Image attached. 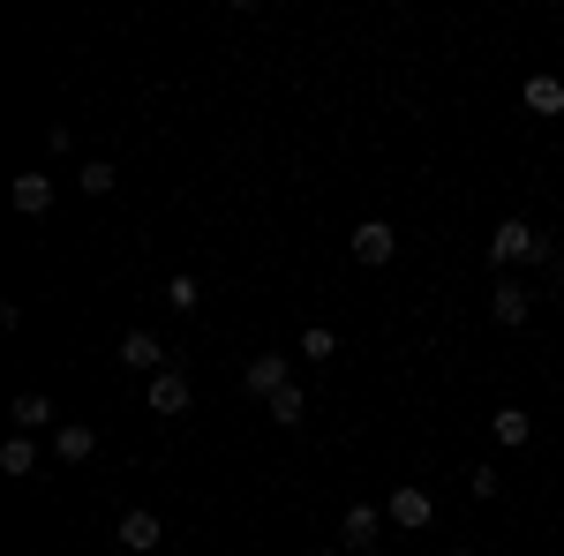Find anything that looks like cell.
Returning a JSON list of instances; mask_svg holds the SVG:
<instances>
[{
  "instance_id": "obj_18",
  "label": "cell",
  "mask_w": 564,
  "mask_h": 556,
  "mask_svg": "<svg viewBox=\"0 0 564 556\" xmlns=\"http://www.w3.org/2000/svg\"><path fill=\"white\" fill-rule=\"evenodd\" d=\"M76 188H84V196H113V166H106V159H90V166L76 173Z\"/></svg>"
},
{
  "instance_id": "obj_10",
  "label": "cell",
  "mask_w": 564,
  "mask_h": 556,
  "mask_svg": "<svg viewBox=\"0 0 564 556\" xmlns=\"http://www.w3.org/2000/svg\"><path fill=\"white\" fill-rule=\"evenodd\" d=\"M527 308H534V301H527L520 279H497V294H489V316H497L505 331H520V324H527Z\"/></svg>"
},
{
  "instance_id": "obj_3",
  "label": "cell",
  "mask_w": 564,
  "mask_h": 556,
  "mask_svg": "<svg viewBox=\"0 0 564 556\" xmlns=\"http://www.w3.org/2000/svg\"><path fill=\"white\" fill-rule=\"evenodd\" d=\"M347 249H354V263H391L399 257V233H391L384 218H361V226L347 233Z\"/></svg>"
},
{
  "instance_id": "obj_17",
  "label": "cell",
  "mask_w": 564,
  "mask_h": 556,
  "mask_svg": "<svg viewBox=\"0 0 564 556\" xmlns=\"http://www.w3.org/2000/svg\"><path fill=\"white\" fill-rule=\"evenodd\" d=\"M302 406H308V399H302V384H286L279 399H271V406H263V414H271L279 428H294V422H302Z\"/></svg>"
},
{
  "instance_id": "obj_19",
  "label": "cell",
  "mask_w": 564,
  "mask_h": 556,
  "mask_svg": "<svg viewBox=\"0 0 564 556\" xmlns=\"http://www.w3.org/2000/svg\"><path fill=\"white\" fill-rule=\"evenodd\" d=\"M302 353H308V361H332V353H339V339H332L324 324H308V331H302Z\"/></svg>"
},
{
  "instance_id": "obj_20",
  "label": "cell",
  "mask_w": 564,
  "mask_h": 556,
  "mask_svg": "<svg viewBox=\"0 0 564 556\" xmlns=\"http://www.w3.org/2000/svg\"><path fill=\"white\" fill-rule=\"evenodd\" d=\"M467 489H475L481 504H489V497H497V489H505V473H497V467H475V473H467Z\"/></svg>"
},
{
  "instance_id": "obj_16",
  "label": "cell",
  "mask_w": 564,
  "mask_h": 556,
  "mask_svg": "<svg viewBox=\"0 0 564 556\" xmlns=\"http://www.w3.org/2000/svg\"><path fill=\"white\" fill-rule=\"evenodd\" d=\"M31 467H39V444H31V436H8V444H0V473H15V481H23Z\"/></svg>"
},
{
  "instance_id": "obj_1",
  "label": "cell",
  "mask_w": 564,
  "mask_h": 556,
  "mask_svg": "<svg viewBox=\"0 0 564 556\" xmlns=\"http://www.w3.org/2000/svg\"><path fill=\"white\" fill-rule=\"evenodd\" d=\"M534 257H542V233H534L527 218H497V233H489V263L512 271V263H534Z\"/></svg>"
},
{
  "instance_id": "obj_6",
  "label": "cell",
  "mask_w": 564,
  "mask_h": 556,
  "mask_svg": "<svg viewBox=\"0 0 564 556\" xmlns=\"http://www.w3.org/2000/svg\"><path fill=\"white\" fill-rule=\"evenodd\" d=\"M241 384H249V391H257V399H263V406H271L279 391L294 384V377H286V353H257V361L241 369Z\"/></svg>"
},
{
  "instance_id": "obj_14",
  "label": "cell",
  "mask_w": 564,
  "mask_h": 556,
  "mask_svg": "<svg viewBox=\"0 0 564 556\" xmlns=\"http://www.w3.org/2000/svg\"><path fill=\"white\" fill-rule=\"evenodd\" d=\"M527 113L557 121V113H564V76H527Z\"/></svg>"
},
{
  "instance_id": "obj_4",
  "label": "cell",
  "mask_w": 564,
  "mask_h": 556,
  "mask_svg": "<svg viewBox=\"0 0 564 556\" xmlns=\"http://www.w3.org/2000/svg\"><path fill=\"white\" fill-rule=\"evenodd\" d=\"M113 542H121L129 556H151L159 542H166V519H159V512H121V526H113Z\"/></svg>"
},
{
  "instance_id": "obj_8",
  "label": "cell",
  "mask_w": 564,
  "mask_h": 556,
  "mask_svg": "<svg viewBox=\"0 0 564 556\" xmlns=\"http://www.w3.org/2000/svg\"><path fill=\"white\" fill-rule=\"evenodd\" d=\"M8 204H15L23 218H45V211H53V181H45V173H15Z\"/></svg>"
},
{
  "instance_id": "obj_11",
  "label": "cell",
  "mask_w": 564,
  "mask_h": 556,
  "mask_svg": "<svg viewBox=\"0 0 564 556\" xmlns=\"http://www.w3.org/2000/svg\"><path fill=\"white\" fill-rule=\"evenodd\" d=\"M8 414H15V436H39V428H53V422H61V414H53V399H45V391H23V399H15V406H8Z\"/></svg>"
},
{
  "instance_id": "obj_23",
  "label": "cell",
  "mask_w": 564,
  "mask_h": 556,
  "mask_svg": "<svg viewBox=\"0 0 564 556\" xmlns=\"http://www.w3.org/2000/svg\"><path fill=\"white\" fill-rule=\"evenodd\" d=\"M316 556H347V549H316Z\"/></svg>"
},
{
  "instance_id": "obj_5",
  "label": "cell",
  "mask_w": 564,
  "mask_h": 556,
  "mask_svg": "<svg viewBox=\"0 0 564 556\" xmlns=\"http://www.w3.org/2000/svg\"><path fill=\"white\" fill-rule=\"evenodd\" d=\"M143 399H151V414H159V422H181L196 391H188V377H181V369H166V377H151V391H143Z\"/></svg>"
},
{
  "instance_id": "obj_7",
  "label": "cell",
  "mask_w": 564,
  "mask_h": 556,
  "mask_svg": "<svg viewBox=\"0 0 564 556\" xmlns=\"http://www.w3.org/2000/svg\"><path fill=\"white\" fill-rule=\"evenodd\" d=\"M121 369H135V377H166V346L151 339V331H129V339H121Z\"/></svg>"
},
{
  "instance_id": "obj_21",
  "label": "cell",
  "mask_w": 564,
  "mask_h": 556,
  "mask_svg": "<svg viewBox=\"0 0 564 556\" xmlns=\"http://www.w3.org/2000/svg\"><path fill=\"white\" fill-rule=\"evenodd\" d=\"M557 294H564V257H557Z\"/></svg>"
},
{
  "instance_id": "obj_15",
  "label": "cell",
  "mask_w": 564,
  "mask_h": 556,
  "mask_svg": "<svg viewBox=\"0 0 564 556\" xmlns=\"http://www.w3.org/2000/svg\"><path fill=\"white\" fill-rule=\"evenodd\" d=\"M166 308H174V316H196V308H204V286H196L188 271H174V279H166Z\"/></svg>"
},
{
  "instance_id": "obj_9",
  "label": "cell",
  "mask_w": 564,
  "mask_h": 556,
  "mask_svg": "<svg viewBox=\"0 0 564 556\" xmlns=\"http://www.w3.org/2000/svg\"><path fill=\"white\" fill-rule=\"evenodd\" d=\"M53 451H61V467H84L90 451H98V428L90 422H61L53 428Z\"/></svg>"
},
{
  "instance_id": "obj_12",
  "label": "cell",
  "mask_w": 564,
  "mask_h": 556,
  "mask_svg": "<svg viewBox=\"0 0 564 556\" xmlns=\"http://www.w3.org/2000/svg\"><path fill=\"white\" fill-rule=\"evenodd\" d=\"M489 436H497L505 451H527V436H534V422H527V406H497V414H489Z\"/></svg>"
},
{
  "instance_id": "obj_13",
  "label": "cell",
  "mask_w": 564,
  "mask_h": 556,
  "mask_svg": "<svg viewBox=\"0 0 564 556\" xmlns=\"http://www.w3.org/2000/svg\"><path fill=\"white\" fill-rule=\"evenodd\" d=\"M377 526H384L377 504H347V526H339V534H347V556L354 549H377Z\"/></svg>"
},
{
  "instance_id": "obj_2",
  "label": "cell",
  "mask_w": 564,
  "mask_h": 556,
  "mask_svg": "<svg viewBox=\"0 0 564 556\" xmlns=\"http://www.w3.org/2000/svg\"><path fill=\"white\" fill-rule=\"evenodd\" d=\"M384 519H391V526H406V534H422V526H430V519H436L430 489H414V481H399V489H391V497H384Z\"/></svg>"
},
{
  "instance_id": "obj_22",
  "label": "cell",
  "mask_w": 564,
  "mask_h": 556,
  "mask_svg": "<svg viewBox=\"0 0 564 556\" xmlns=\"http://www.w3.org/2000/svg\"><path fill=\"white\" fill-rule=\"evenodd\" d=\"M444 556H475V549H444Z\"/></svg>"
}]
</instances>
